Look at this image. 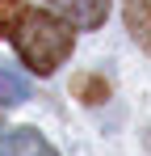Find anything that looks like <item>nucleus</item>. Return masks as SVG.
Wrapping results in <instances>:
<instances>
[{"label": "nucleus", "instance_id": "39448f33", "mask_svg": "<svg viewBox=\"0 0 151 156\" xmlns=\"http://www.w3.org/2000/svg\"><path fill=\"white\" fill-rule=\"evenodd\" d=\"M25 97H29V84L21 76H13V72L0 68V105H21Z\"/></svg>", "mask_w": 151, "mask_h": 156}, {"label": "nucleus", "instance_id": "423d86ee", "mask_svg": "<svg viewBox=\"0 0 151 156\" xmlns=\"http://www.w3.org/2000/svg\"><path fill=\"white\" fill-rule=\"evenodd\" d=\"M76 93H80L88 105H101L105 97H109V84H105L101 76H76Z\"/></svg>", "mask_w": 151, "mask_h": 156}, {"label": "nucleus", "instance_id": "20e7f679", "mask_svg": "<svg viewBox=\"0 0 151 156\" xmlns=\"http://www.w3.org/2000/svg\"><path fill=\"white\" fill-rule=\"evenodd\" d=\"M122 21L130 38L151 55V0H122Z\"/></svg>", "mask_w": 151, "mask_h": 156}, {"label": "nucleus", "instance_id": "f257e3e1", "mask_svg": "<svg viewBox=\"0 0 151 156\" xmlns=\"http://www.w3.org/2000/svg\"><path fill=\"white\" fill-rule=\"evenodd\" d=\"M13 47L21 55L25 63L38 72V76H50L76 47V30L63 21V17H55L46 9H25L17 13V21H13Z\"/></svg>", "mask_w": 151, "mask_h": 156}, {"label": "nucleus", "instance_id": "f03ea898", "mask_svg": "<svg viewBox=\"0 0 151 156\" xmlns=\"http://www.w3.org/2000/svg\"><path fill=\"white\" fill-rule=\"evenodd\" d=\"M46 4L67 17V26H80V30H97L109 13V0H46Z\"/></svg>", "mask_w": 151, "mask_h": 156}, {"label": "nucleus", "instance_id": "0eeeda50", "mask_svg": "<svg viewBox=\"0 0 151 156\" xmlns=\"http://www.w3.org/2000/svg\"><path fill=\"white\" fill-rule=\"evenodd\" d=\"M17 4H21V0H0V34L13 30V13H17Z\"/></svg>", "mask_w": 151, "mask_h": 156}, {"label": "nucleus", "instance_id": "7ed1b4c3", "mask_svg": "<svg viewBox=\"0 0 151 156\" xmlns=\"http://www.w3.org/2000/svg\"><path fill=\"white\" fill-rule=\"evenodd\" d=\"M0 156H59V152L50 148L38 131L21 127V131H4L0 135Z\"/></svg>", "mask_w": 151, "mask_h": 156}]
</instances>
